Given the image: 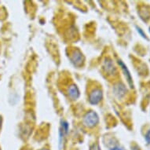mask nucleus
<instances>
[{
	"mask_svg": "<svg viewBox=\"0 0 150 150\" xmlns=\"http://www.w3.org/2000/svg\"><path fill=\"white\" fill-rule=\"evenodd\" d=\"M99 121V117L96 112L93 111L88 112L84 116L83 123L84 125L87 127H93L98 124Z\"/></svg>",
	"mask_w": 150,
	"mask_h": 150,
	"instance_id": "obj_1",
	"label": "nucleus"
},
{
	"mask_svg": "<svg viewBox=\"0 0 150 150\" xmlns=\"http://www.w3.org/2000/svg\"><path fill=\"white\" fill-rule=\"evenodd\" d=\"M101 98H102V91L100 89H95L90 94L89 101L92 105H96L100 102Z\"/></svg>",
	"mask_w": 150,
	"mask_h": 150,
	"instance_id": "obj_2",
	"label": "nucleus"
},
{
	"mask_svg": "<svg viewBox=\"0 0 150 150\" xmlns=\"http://www.w3.org/2000/svg\"><path fill=\"white\" fill-rule=\"evenodd\" d=\"M71 62L75 65L79 66L82 64L83 58V54L79 51V50H75L71 54Z\"/></svg>",
	"mask_w": 150,
	"mask_h": 150,
	"instance_id": "obj_3",
	"label": "nucleus"
},
{
	"mask_svg": "<svg viewBox=\"0 0 150 150\" xmlns=\"http://www.w3.org/2000/svg\"><path fill=\"white\" fill-rule=\"evenodd\" d=\"M68 92H69V95L71 98L76 99L79 98V91L76 85H71V86H69Z\"/></svg>",
	"mask_w": 150,
	"mask_h": 150,
	"instance_id": "obj_4",
	"label": "nucleus"
},
{
	"mask_svg": "<svg viewBox=\"0 0 150 150\" xmlns=\"http://www.w3.org/2000/svg\"><path fill=\"white\" fill-rule=\"evenodd\" d=\"M119 64L120 65L121 68H122V69L123 70V71H124V73H125V76L126 78H127V79L128 83H129V84H130V86H133V83H132V78H131V76H130V71H128L127 68V66H126L125 64H123V62H121V61H119ZM131 86V87H132Z\"/></svg>",
	"mask_w": 150,
	"mask_h": 150,
	"instance_id": "obj_5",
	"label": "nucleus"
},
{
	"mask_svg": "<svg viewBox=\"0 0 150 150\" xmlns=\"http://www.w3.org/2000/svg\"><path fill=\"white\" fill-rule=\"evenodd\" d=\"M145 140H146V142L150 145V130L148 131L147 134H146V135H145Z\"/></svg>",
	"mask_w": 150,
	"mask_h": 150,
	"instance_id": "obj_6",
	"label": "nucleus"
},
{
	"mask_svg": "<svg viewBox=\"0 0 150 150\" xmlns=\"http://www.w3.org/2000/svg\"><path fill=\"white\" fill-rule=\"evenodd\" d=\"M90 150H101L100 149V147H99V145L98 144H94L91 146V149Z\"/></svg>",
	"mask_w": 150,
	"mask_h": 150,
	"instance_id": "obj_7",
	"label": "nucleus"
},
{
	"mask_svg": "<svg viewBox=\"0 0 150 150\" xmlns=\"http://www.w3.org/2000/svg\"><path fill=\"white\" fill-rule=\"evenodd\" d=\"M137 29H138V32H139V33H140L142 35V37H144V38H145V39H146V35H145V33L142 32V30L140 28H137Z\"/></svg>",
	"mask_w": 150,
	"mask_h": 150,
	"instance_id": "obj_8",
	"label": "nucleus"
},
{
	"mask_svg": "<svg viewBox=\"0 0 150 150\" xmlns=\"http://www.w3.org/2000/svg\"><path fill=\"white\" fill-rule=\"evenodd\" d=\"M110 150H124V149H122V148H120V147H114Z\"/></svg>",
	"mask_w": 150,
	"mask_h": 150,
	"instance_id": "obj_9",
	"label": "nucleus"
},
{
	"mask_svg": "<svg viewBox=\"0 0 150 150\" xmlns=\"http://www.w3.org/2000/svg\"><path fill=\"white\" fill-rule=\"evenodd\" d=\"M41 150H47V149H41Z\"/></svg>",
	"mask_w": 150,
	"mask_h": 150,
	"instance_id": "obj_10",
	"label": "nucleus"
},
{
	"mask_svg": "<svg viewBox=\"0 0 150 150\" xmlns=\"http://www.w3.org/2000/svg\"><path fill=\"white\" fill-rule=\"evenodd\" d=\"M149 30H150V28H149Z\"/></svg>",
	"mask_w": 150,
	"mask_h": 150,
	"instance_id": "obj_11",
	"label": "nucleus"
}]
</instances>
